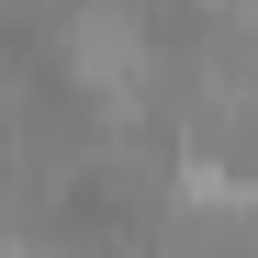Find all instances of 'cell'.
<instances>
[{"mask_svg": "<svg viewBox=\"0 0 258 258\" xmlns=\"http://www.w3.org/2000/svg\"><path fill=\"white\" fill-rule=\"evenodd\" d=\"M247 258H258V247H247Z\"/></svg>", "mask_w": 258, "mask_h": 258, "instance_id": "cell-1", "label": "cell"}]
</instances>
